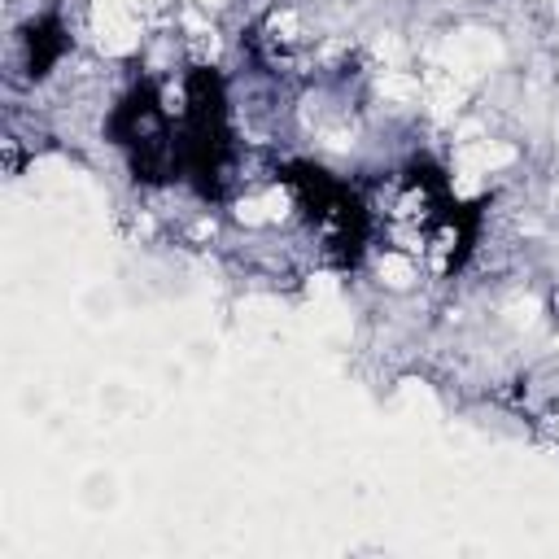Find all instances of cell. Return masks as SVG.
<instances>
[{
  "label": "cell",
  "instance_id": "obj_1",
  "mask_svg": "<svg viewBox=\"0 0 559 559\" xmlns=\"http://www.w3.org/2000/svg\"><path fill=\"white\" fill-rule=\"evenodd\" d=\"M92 31L105 53L140 49V14L132 0H92Z\"/></svg>",
  "mask_w": 559,
  "mask_h": 559
},
{
  "label": "cell",
  "instance_id": "obj_2",
  "mask_svg": "<svg viewBox=\"0 0 559 559\" xmlns=\"http://www.w3.org/2000/svg\"><path fill=\"white\" fill-rule=\"evenodd\" d=\"M376 280L385 284V289H394V293H407L411 284L420 280L415 254H407V249H385V254L376 258Z\"/></svg>",
  "mask_w": 559,
  "mask_h": 559
},
{
  "label": "cell",
  "instance_id": "obj_3",
  "mask_svg": "<svg viewBox=\"0 0 559 559\" xmlns=\"http://www.w3.org/2000/svg\"><path fill=\"white\" fill-rule=\"evenodd\" d=\"M380 97L385 101H394V105H411V101H420V92H424V79L420 75H407L402 66H385V75H380Z\"/></svg>",
  "mask_w": 559,
  "mask_h": 559
},
{
  "label": "cell",
  "instance_id": "obj_4",
  "mask_svg": "<svg viewBox=\"0 0 559 559\" xmlns=\"http://www.w3.org/2000/svg\"><path fill=\"white\" fill-rule=\"evenodd\" d=\"M542 428H546V433H551L555 442H559V411H555V415H546V420H542Z\"/></svg>",
  "mask_w": 559,
  "mask_h": 559
},
{
  "label": "cell",
  "instance_id": "obj_5",
  "mask_svg": "<svg viewBox=\"0 0 559 559\" xmlns=\"http://www.w3.org/2000/svg\"><path fill=\"white\" fill-rule=\"evenodd\" d=\"M197 5H201V9H223L228 0H197Z\"/></svg>",
  "mask_w": 559,
  "mask_h": 559
}]
</instances>
